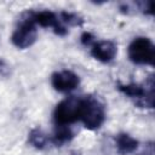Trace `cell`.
Listing matches in <instances>:
<instances>
[{"label":"cell","instance_id":"cell-14","mask_svg":"<svg viewBox=\"0 0 155 155\" xmlns=\"http://www.w3.org/2000/svg\"><path fill=\"white\" fill-rule=\"evenodd\" d=\"M142 155H154V145H153L151 142L145 145V149H144Z\"/></svg>","mask_w":155,"mask_h":155},{"label":"cell","instance_id":"cell-8","mask_svg":"<svg viewBox=\"0 0 155 155\" xmlns=\"http://www.w3.org/2000/svg\"><path fill=\"white\" fill-rule=\"evenodd\" d=\"M115 144H116V149H117L119 154L130 155V154H132L137 150L139 143L136 138H133L128 133L122 132V133H119L115 137Z\"/></svg>","mask_w":155,"mask_h":155},{"label":"cell","instance_id":"cell-7","mask_svg":"<svg viewBox=\"0 0 155 155\" xmlns=\"http://www.w3.org/2000/svg\"><path fill=\"white\" fill-rule=\"evenodd\" d=\"M117 53V46L111 40L94 41L91 46V54L93 58L102 63L111 62Z\"/></svg>","mask_w":155,"mask_h":155},{"label":"cell","instance_id":"cell-6","mask_svg":"<svg viewBox=\"0 0 155 155\" xmlns=\"http://www.w3.org/2000/svg\"><path fill=\"white\" fill-rule=\"evenodd\" d=\"M51 84L58 92H70L75 90L80 84V78L71 70L56 71L51 76Z\"/></svg>","mask_w":155,"mask_h":155},{"label":"cell","instance_id":"cell-3","mask_svg":"<svg viewBox=\"0 0 155 155\" xmlns=\"http://www.w3.org/2000/svg\"><path fill=\"white\" fill-rule=\"evenodd\" d=\"M128 58L139 65H153L155 58V46L149 38L139 36L128 45Z\"/></svg>","mask_w":155,"mask_h":155},{"label":"cell","instance_id":"cell-10","mask_svg":"<svg viewBox=\"0 0 155 155\" xmlns=\"http://www.w3.org/2000/svg\"><path fill=\"white\" fill-rule=\"evenodd\" d=\"M73 138V132L69 126H56L54 136H53V142L54 144H63Z\"/></svg>","mask_w":155,"mask_h":155},{"label":"cell","instance_id":"cell-11","mask_svg":"<svg viewBox=\"0 0 155 155\" xmlns=\"http://www.w3.org/2000/svg\"><path fill=\"white\" fill-rule=\"evenodd\" d=\"M59 21L68 25H73V27H80L84 23V19L82 17H80L78 13H74V12H67V11H62L59 13Z\"/></svg>","mask_w":155,"mask_h":155},{"label":"cell","instance_id":"cell-4","mask_svg":"<svg viewBox=\"0 0 155 155\" xmlns=\"http://www.w3.org/2000/svg\"><path fill=\"white\" fill-rule=\"evenodd\" d=\"M36 38H38L36 24L28 15V17L24 18L12 33L11 42L17 48H28L36 41Z\"/></svg>","mask_w":155,"mask_h":155},{"label":"cell","instance_id":"cell-5","mask_svg":"<svg viewBox=\"0 0 155 155\" xmlns=\"http://www.w3.org/2000/svg\"><path fill=\"white\" fill-rule=\"evenodd\" d=\"M29 17L33 19V22L35 24H39L42 28H52L54 34H57L59 36H63L68 33V29L62 24V22L59 21V17L50 10L30 12Z\"/></svg>","mask_w":155,"mask_h":155},{"label":"cell","instance_id":"cell-1","mask_svg":"<svg viewBox=\"0 0 155 155\" xmlns=\"http://www.w3.org/2000/svg\"><path fill=\"white\" fill-rule=\"evenodd\" d=\"M105 120L104 104L94 96H85L81 101L80 121L87 130H98Z\"/></svg>","mask_w":155,"mask_h":155},{"label":"cell","instance_id":"cell-13","mask_svg":"<svg viewBox=\"0 0 155 155\" xmlns=\"http://www.w3.org/2000/svg\"><path fill=\"white\" fill-rule=\"evenodd\" d=\"M94 39H96V38H94L91 33H88V31H85V33L81 35V38H80L81 42H82L85 46H88V45L92 46V44L94 42Z\"/></svg>","mask_w":155,"mask_h":155},{"label":"cell","instance_id":"cell-2","mask_svg":"<svg viewBox=\"0 0 155 155\" xmlns=\"http://www.w3.org/2000/svg\"><path fill=\"white\" fill-rule=\"evenodd\" d=\"M82 97L70 96L59 102L53 111V120L56 126H69L80 120Z\"/></svg>","mask_w":155,"mask_h":155},{"label":"cell","instance_id":"cell-12","mask_svg":"<svg viewBox=\"0 0 155 155\" xmlns=\"http://www.w3.org/2000/svg\"><path fill=\"white\" fill-rule=\"evenodd\" d=\"M10 74H11L10 65H8L4 59L0 58V76H2V78H8Z\"/></svg>","mask_w":155,"mask_h":155},{"label":"cell","instance_id":"cell-9","mask_svg":"<svg viewBox=\"0 0 155 155\" xmlns=\"http://www.w3.org/2000/svg\"><path fill=\"white\" fill-rule=\"evenodd\" d=\"M28 142L35 149L42 150V149L47 148V145L50 143V139L40 128H33L28 134Z\"/></svg>","mask_w":155,"mask_h":155}]
</instances>
